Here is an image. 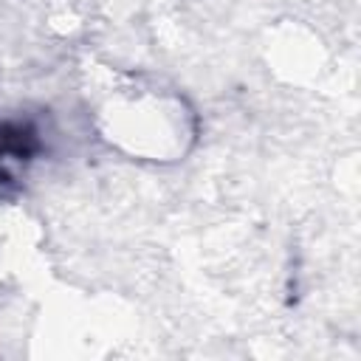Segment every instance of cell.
Returning a JSON list of instances; mask_svg holds the SVG:
<instances>
[{"mask_svg":"<svg viewBox=\"0 0 361 361\" xmlns=\"http://www.w3.org/2000/svg\"><path fill=\"white\" fill-rule=\"evenodd\" d=\"M34 152H39V133L34 124L17 118L0 121V158L14 155L17 161H23L31 158Z\"/></svg>","mask_w":361,"mask_h":361,"instance_id":"1","label":"cell"}]
</instances>
